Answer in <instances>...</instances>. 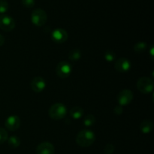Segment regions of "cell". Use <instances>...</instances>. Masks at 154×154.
<instances>
[{"label": "cell", "instance_id": "obj_1", "mask_svg": "<svg viewBox=\"0 0 154 154\" xmlns=\"http://www.w3.org/2000/svg\"><path fill=\"white\" fill-rule=\"evenodd\" d=\"M96 141V135L89 129H84L78 132L76 137V143L81 147H88Z\"/></svg>", "mask_w": 154, "mask_h": 154}, {"label": "cell", "instance_id": "obj_2", "mask_svg": "<svg viewBox=\"0 0 154 154\" xmlns=\"http://www.w3.org/2000/svg\"><path fill=\"white\" fill-rule=\"evenodd\" d=\"M49 117L54 120H60L67 114V108L63 103H55L50 108Z\"/></svg>", "mask_w": 154, "mask_h": 154}, {"label": "cell", "instance_id": "obj_3", "mask_svg": "<svg viewBox=\"0 0 154 154\" xmlns=\"http://www.w3.org/2000/svg\"><path fill=\"white\" fill-rule=\"evenodd\" d=\"M138 91L144 94H149L153 92L154 83L153 80L147 77H141L138 79L136 84Z\"/></svg>", "mask_w": 154, "mask_h": 154}, {"label": "cell", "instance_id": "obj_4", "mask_svg": "<svg viewBox=\"0 0 154 154\" xmlns=\"http://www.w3.org/2000/svg\"><path fill=\"white\" fill-rule=\"evenodd\" d=\"M48 20V15L45 11L42 8H36L32 12L31 21L36 26H42Z\"/></svg>", "mask_w": 154, "mask_h": 154}, {"label": "cell", "instance_id": "obj_5", "mask_svg": "<svg viewBox=\"0 0 154 154\" xmlns=\"http://www.w3.org/2000/svg\"><path fill=\"white\" fill-rule=\"evenodd\" d=\"M57 75L61 78H66L70 76L72 72V66L66 61H61L57 64L56 68Z\"/></svg>", "mask_w": 154, "mask_h": 154}, {"label": "cell", "instance_id": "obj_6", "mask_svg": "<svg viewBox=\"0 0 154 154\" xmlns=\"http://www.w3.org/2000/svg\"><path fill=\"white\" fill-rule=\"evenodd\" d=\"M134 99L133 93L130 90L125 89L122 90L117 95V102L120 106H126L129 105Z\"/></svg>", "mask_w": 154, "mask_h": 154}, {"label": "cell", "instance_id": "obj_7", "mask_svg": "<svg viewBox=\"0 0 154 154\" xmlns=\"http://www.w3.org/2000/svg\"><path fill=\"white\" fill-rule=\"evenodd\" d=\"M16 26L14 19L6 14L0 15V29L5 32H11Z\"/></svg>", "mask_w": 154, "mask_h": 154}, {"label": "cell", "instance_id": "obj_8", "mask_svg": "<svg viewBox=\"0 0 154 154\" xmlns=\"http://www.w3.org/2000/svg\"><path fill=\"white\" fill-rule=\"evenodd\" d=\"M51 39L55 43L63 44L67 41L68 32L64 29L57 28L51 32Z\"/></svg>", "mask_w": 154, "mask_h": 154}, {"label": "cell", "instance_id": "obj_9", "mask_svg": "<svg viewBox=\"0 0 154 154\" xmlns=\"http://www.w3.org/2000/svg\"><path fill=\"white\" fill-rule=\"evenodd\" d=\"M131 67H132L131 62L127 58H124V57H121L117 60L114 63V68L116 70L121 73L128 72L131 69Z\"/></svg>", "mask_w": 154, "mask_h": 154}, {"label": "cell", "instance_id": "obj_10", "mask_svg": "<svg viewBox=\"0 0 154 154\" xmlns=\"http://www.w3.org/2000/svg\"><path fill=\"white\" fill-rule=\"evenodd\" d=\"M21 120L20 117L17 115H11L9 116L7 119H6L5 122V128L9 131H14L17 130L20 126Z\"/></svg>", "mask_w": 154, "mask_h": 154}, {"label": "cell", "instance_id": "obj_11", "mask_svg": "<svg viewBox=\"0 0 154 154\" xmlns=\"http://www.w3.org/2000/svg\"><path fill=\"white\" fill-rule=\"evenodd\" d=\"M31 86L32 90H33L35 93H42V91L45 90V89L46 88V81L42 77H35V78H33L31 81Z\"/></svg>", "mask_w": 154, "mask_h": 154}, {"label": "cell", "instance_id": "obj_12", "mask_svg": "<svg viewBox=\"0 0 154 154\" xmlns=\"http://www.w3.org/2000/svg\"><path fill=\"white\" fill-rule=\"evenodd\" d=\"M35 152L36 154H54L55 148L51 143L44 141L37 146Z\"/></svg>", "mask_w": 154, "mask_h": 154}, {"label": "cell", "instance_id": "obj_13", "mask_svg": "<svg viewBox=\"0 0 154 154\" xmlns=\"http://www.w3.org/2000/svg\"><path fill=\"white\" fill-rule=\"evenodd\" d=\"M153 123L150 120H144L140 125V130L144 134H149L153 131Z\"/></svg>", "mask_w": 154, "mask_h": 154}, {"label": "cell", "instance_id": "obj_14", "mask_svg": "<svg viewBox=\"0 0 154 154\" xmlns=\"http://www.w3.org/2000/svg\"><path fill=\"white\" fill-rule=\"evenodd\" d=\"M84 111L82 108L81 107H73L71 108L70 111H69V114L70 117H72L73 120H79L84 115Z\"/></svg>", "mask_w": 154, "mask_h": 154}, {"label": "cell", "instance_id": "obj_15", "mask_svg": "<svg viewBox=\"0 0 154 154\" xmlns=\"http://www.w3.org/2000/svg\"><path fill=\"white\" fill-rule=\"evenodd\" d=\"M8 144L11 148H17L21 144V141L20 138L16 135H12V136L8 138Z\"/></svg>", "mask_w": 154, "mask_h": 154}, {"label": "cell", "instance_id": "obj_16", "mask_svg": "<svg viewBox=\"0 0 154 154\" xmlns=\"http://www.w3.org/2000/svg\"><path fill=\"white\" fill-rule=\"evenodd\" d=\"M69 59L72 61H78L81 57V52L79 49L78 48H75L72 49V51H69V56H68Z\"/></svg>", "mask_w": 154, "mask_h": 154}, {"label": "cell", "instance_id": "obj_17", "mask_svg": "<svg viewBox=\"0 0 154 154\" xmlns=\"http://www.w3.org/2000/svg\"><path fill=\"white\" fill-rule=\"evenodd\" d=\"M96 117L93 114H87L85 117V118L84 119V125L86 127H91L93 125H95L96 123Z\"/></svg>", "mask_w": 154, "mask_h": 154}, {"label": "cell", "instance_id": "obj_18", "mask_svg": "<svg viewBox=\"0 0 154 154\" xmlns=\"http://www.w3.org/2000/svg\"><path fill=\"white\" fill-rule=\"evenodd\" d=\"M147 43H145V42H139L134 45L133 48L135 52L138 53V54H141V53L144 52V51L147 49Z\"/></svg>", "mask_w": 154, "mask_h": 154}, {"label": "cell", "instance_id": "obj_19", "mask_svg": "<svg viewBox=\"0 0 154 154\" xmlns=\"http://www.w3.org/2000/svg\"><path fill=\"white\" fill-rule=\"evenodd\" d=\"M104 58L107 62L111 63L116 60V54L112 51H107L104 54Z\"/></svg>", "mask_w": 154, "mask_h": 154}, {"label": "cell", "instance_id": "obj_20", "mask_svg": "<svg viewBox=\"0 0 154 154\" xmlns=\"http://www.w3.org/2000/svg\"><path fill=\"white\" fill-rule=\"evenodd\" d=\"M8 138V132L2 127H0V144H2L5 142Z\"/></svg>", "mask_w": 154, "mask_h": 154}, {"label": "cell", "instance_id": "obj_21", "mask_svg": "<svg viewBox=\"0 0 154 154\" xmlns=\"http://www.w3.org/2000/svg\"><path fill=\"white\" fill-rule=\"evenodd\" d=\"M9 8V4L6 0H0V14H4Z\"/></svg>", "mask_w": 154, "mask_h": 154}, {"label": "cell", "instance_id": "obj_22", "mask_svg": "<svg viewBox=\"0 0 154 154\" xmlns=\"http://www.w3.org/2000/svg\"><path fill=\"white\" fill-rule=\"evenodd\" d=\"M35 0H21V4L27 8H31L35 5Z\"/></svg>", "mask_w": 154, "mask_h": 154}, {"label": "cell", "instance_id": "obj_23", "mask_svg": "<svg viewBox=\"0 0 154 154\" xmlns=\"http://www.w3.org/2000/svg\"><path fill=\"white\" fill-rule=\"evenodd\" d=\"M105 154H112L114 152V146L111 144H108L104 149Z\"/></svg>", "mask_w": 154, "mask_h": 154}, {"label": "cell", "instance_id": "obj_24", "mask_svg": "<svg viewBox=\"0 0 154 154\" xmlns=\"http://www.w3.org/2000/svg\"><path fill=\"white\" fill-rule=\"evenodd\" d=\"M123 111L124 110H123V106H120V105H117L114 109V114H117V115H121L123 113Z\"/></svg>", "mask_w": 154, "mask_h": 154}, {"label": "cell", "instance_id": "obj_25", "mask_svg": "<svg viewBox=\"0 0 154 154\" xmlns=\"http://www.w3.org/2000/svg\"><path fill=\"white\" fill-rule=\"evenodd\" d=\"M5 43V37L2 34H0V47L2 46Z\"/></svg>", "mask_w": 154, "mask_h": 154}]
</instances>
